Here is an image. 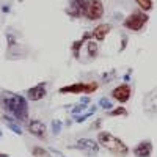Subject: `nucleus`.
<instances>
[{"label":"nucleus","instance_id":"obj_10","mask_svg":"<svg viewBox=\"0 0 157 157\" xmlns=\"http://www.w3.org/2000/svg\"><path fill=\"white\" fill-rule=\"evenodd\" d=\"M47 96V88H46V82H41L32 88L27 90V99L29 101H41Z\"/></svg>","mask_w":157,"mask_h":157},{"label":"nucleus","instance_id":"obj_23","mask_svg":"<svg viewBox=\"0 0 157 157\" xmlns=\"http://www.w3.org/2000/svg\"><path fill=\"white\" fill-rule=\"evenodd\" d=\"M88 102H90V98H83L82 99V104H88Z\"/></svg>","mask_w":157,"mask_h":157},{"label":"nucleus","instance_id":"obj_5","mask_svg":"<svg viewBox=\"0 0 157 157\" xmlns=\"http://www.w3.org/2000/svg\"><path fill=\"white\" fill-rule=\"evenodd\" d=\"M104 16V3L102 0H88L83 17L88 21H99Z\"/></svg>","mask_w":157,"mask_h":157},{"label":"nucleus","instance_id":"obj_1","mask_svg":"<svg viewBox=\"0 0 157 157\" xmlns=\"http://www.w3.org/2000/svg\"><path fill=\"white\" fill-rule=\"evenodd\" d=\"M0 105L11 116H14L17 123H25L29 118V102L27 98H24L17 93H5L0 98Z\"/></svg>","mask_w":157,"mask_h":157},{"label":"nucleus","instance_id":"obj_24","mask_svg":"<svg viewBox=\"0 0 157 157\" xmlns=\"http://www.w3.org/2000/svg\"><path fill=\"white\" fill-rule=\"evenodd\" d=\"M0 157H10L8 154H3V152H0Z\"/></svg>","mask_w":157,"mask_h":157},{"label":"nucleus","instance_id":"obj_16","mask_svg":"<svg viewBox=\"0 0 157 157\" xmlns=\"http://www.w3.org/2000/svg\"><path fill=\"white\" fill-rule=\"evenodd\" d=\"M32 154H33L35 157H49V155H50V152H49L47 149L41 148V146H33V148H32Z\"/></svg>","mask_w":157,"mask_h":157},{"label":"nucleus","instance_id":"obj_14","mask_svg":"<svg viewBox=\"0 0 157 157\" xmlns=\"http://www.w3.org/2000/svg\"><path fill=\"white\" fill-rule=\"evenodd\" d=\"M83 44H85V39H83V38H80V39H77V41H74V43H72L71 50H72L74 58H78V57H80V49L83 47Z\"/></svg>","mask_w":157,"mask_h":157},{"label":"nucleus","instance_id":"obj_22","mask_svg":"<svg viewBox=\"0 0 157 157\" xmlns=\"http://www.w3.org/2000/svg\"><path fill=\"white\" fill-rule=\"evenodd\" d=\"M2 11H3V13H10V6H8V5L2 6Z\"/></svg>","mask_w":157,"mask_h":157},{"label":"nucleus","instance_id":"obj_2","mask_svg":"<svg viewBox=\"0 0 157 157\" xmlns=\"http://www.w3.org/2000/svg\"><path fill=\"white\" fill-rule=\"evenodd\" d=\"M98 145L104 146L116 157H126L129 154V148L126 143L121 138L115 137L113 134L107 132V130H99L98 132Z\"/></svg>","mask_w":157,"mask_h":157},{"label":"nucleus","instance_id":"obj_6","mask_svg":"<svg viewBox=\"0 0 157 157\" xmlns=\"http://www.w3.org/2000/svg\"><path fill=\"white\" fill-rule=\"evenodd\" d=\"M75 149L82 151L85 155H96L99 152V145L91 138H78L74 145Z\"/></svg>","mask_w":157,"mask_h":157},{"label":"nucleus","instance_id":"obj_11","mask_svg":"<svg viewBox=\"0 0 157 157\" xmlns=\"http://www.w3.org/2000/svg\"><path fill=\"white\" fill-rule=\"evenodd\" d=\"M135 157H149L152 152V141L151 140H143L132 149Z\"/></svg>","mask_w":157,"mask_h":157},{"label":"nucleus","instance_id":"obj_13","mask_svg":"<svg viewBox=\"0 0 157 157\" xmlns=\"http://www.w3.org/2000/svg\"><path fill=\"white\" fill-rule=\"evenodd\" d=\"M85 49H86V55L90 58H96L98 57V52H99V46L96 41H91V39H88V41H85Z\"/></svg>","mask_w":157,"mask_h":157},{"label":"nucleus","instance_id":"obj_12","mask_svg":"<svg viewBox=\"0 0 157 157\" xmlns=\"http://www.w3.org/2000/svg\"><path fill=\"white\" fill-rule=\"evenodd\" d=\"M110 32H112V25L110 24H99V25L94 27V30L91 32V38L96 39V41H104Z\"/></svg>","mask_w":157,"mask_h":157},{"label":"nucleus","instance_id":"obj_18","mask_svg":"<svg viewBox=\"0 0 157 157\" xmlns=\"http://www.w3.org/2000/svg\"><path fill=\"white\" fill-rule=\"evenodd\" d=\"M94 112H96V109H91L90 112H86V113H83L82 116H78V118H77V123H83V121H85V120H88V118H90L91 115H93Z\"/></svg>","mask_w":157,"mask_h":157},{"label":"nucleus","instance_id":"obj_4","mask_svg":"<svg viewBox=\"0 0 157 157\" xmlns=\"http://www.w3.org/2000/svg\"><path fill=\"white\" fill-rule=\"evenodd\" d=\"M149 21V16L148 13L145 11H134L124 19L123 25L127 29V30H132V32H141L145 29V25L148 24Z\"/></svg>","mask_w":157,"mask_h":157},{"label":"nucleus","instance_id":"obj_7","mask_svg":"<svg viewBox=\"0 0 157 157\" xmlns=\"http://www.w3.org/2000/svg\"><path fill=\"white\" fill-rule=\"evenodd\" d=\"M86 5H88V0H69L66 13L71 17H75V19L77 17H83Z\"/></svg>","mask_w":157,"mask_h":157},{"label":"nucleus","instance_id":"obj_9","mask_svg":"<svg viewBox=\"0 0 157 157\" xmlns=\"http://www.w3.org/2000/svg\"><path fill=\"white\" fill-rule=\"evenodd\" d=\"M27 129L33 137H38L41 140H44L47 137V127L43 121H39V120H30L29 124H27Z\"/></svg>","mask_w":157,"mask_h":157},{"label":"nucleus","instance_id":"obj_15","mask_svg":"<svg viewBox=\"0 0 157 157\" xmlns=\"http://www.w3.org/2000/svg\"><path fill=\"white\" fill-rule=\"evenodd\" d=\"M135 3L138 5V8H141V11H145V13H148L154 8L152 0H135Z\"/></svg>","mask_w":157,"mask_h":157},{"label":"nucleus","instance_id":"obj_19","mask_svg":"<svg viewBox=\"0 0 157 157\" xmlns=\"http://www.w3.org/2000/svg\"><path fill=\"white\" fill-rule=\"evenodd\" d=\"M99 105H101L102 109H107V110L113 109V105H112V102H110V101H107V99H101V101H99Z\"/></svg>","mask_w":157,"mask_h":157},{"label":"nucleus","instance_id":"obj_8","mask_svg":"<svg viewBox=\"0 0 157 157\" xmlns=\"http://www.w3.org/2000/svg\"><path fill=\"white\" fill-rule=\"evenodd\" d=\"M130 96H132V88H130V85L127 83H121L120 86L113 88L112 91V98L115 101H118L120 104H124L130 99Z\"/></svg>","mask_w":157,"mask_h":157},{"label":"nucleus","instance_id":"obj_3","mask_svg":"<svg viewBox=\"0 0 157 157\" xmlns=\"http://www.w3.org/2000/svg\"><path fill=\"white\" fill-rule=\"evenodd\" d=\"M99 88L98 82H77V83H71L68 86H61L58 90L60 94H91Z\"/></svg>","mask_w":157,"mask_h":157},{"label":"nucleus","instance_id":"obj_21","mask_svg":"<svg viewBox=\"0 0 157 157\" xmlns=\"http://www.w3.org/2000/svg\"><path fill=\"white\" fill-rule=\"evenodd\" d=\"M85 109H86L85 104H80V105H77V107H74V109H72V115H78L80 112H83Z\"/></svg>","mask_w":157,"mask_h":157},{"label":"nucleus","instance_id":"obj_20","mask_svg":"<svg viewBox=\"0 0 157 157\" xmlns=\"http://www.w3.org/2000/svg\"><path fill=\"white\" fill-rule=\"evenodd\" d=\"M60 127H61V121H58V120L52 121V130H54V134H58L60 132Z\"/></svg>","mask_w":157,"mask_h":157},{"label":"nucleus","instance_id":"obj_17","mask_svg":"<svg viewBox=\"0 0 157 157\" xmlns=\"http://www.w3.org/2000/svg\"><path fill=\"white\" fill-rule=\"evenodd\" d=\"M109 115L110 116H124V115H127V112L124 107H116L113 110H109Z\"/></svg>","mask_w":157,"mask_h":157}]
</instances>
